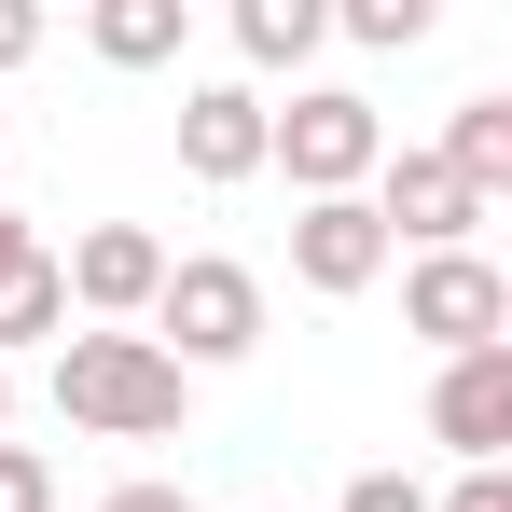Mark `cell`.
Returning <instances> with one entry per match:
<instances>
[{"instance_id":"1","label":"cell","mask_w":512,"mask_h":512,"mask_svg":"<svg viewBox=\"0 0 512 512\" xmlns=\"http://www.w3.org/2000/svg\"><path fill=\"white\" fill-rule=\"evenodd\" d=\"M56 416L97 429V443H167L194 416V374H180L153 333H70L56 346Z\"/></svg>"},{"instance_id":"2","label":"cell","mask_w":512,"mask_h":512,"mask_svg":"<svg viewBox=\"0 0 512 512\" xmlns=\"http://www.w3.org/2000/svg\"><path fill=\"white\" fill-rule=\"evenodd\" d=\"M263 167H291V194L319 208V194H360L388 167V125H374L360 84H305L291 111H263Z\"/></svg>"},{"instance_id":"3","label":"cell","mask_w":512,"mask_h":512,"mask_svg":"<svg viewBox=\"0 0 512 512\" xmlns=\"http://www.w3.org/2000/svg\"><path fill=\"white\" fill-rule=\"evenodd\" d=\"M153 346H167L180 374L250 360V346H263V277H250V263H222V250L167 263V291H153Z\"/></svg>"},{"instance_id":"4","label":"cell","mask_w":512,"mask_h":512,"mask_svg":"<svg viewBox=\"0 0 512 512\" xmlns=\"http://www.w3.org/2000/svg\"><path fill=\"white\" fill-rule=\"evenodd\" d=\"M402 333H429L443 360H471V346H512V277L485 250H429L402 277Z\"/></svg>"},{"instance_id":"5","label":"cell","mask_w":512,"mask_h":512,"mask_svg":"<svg viewBox=\"0 0 512 512\" xmlns=\"http://www.w3.org/2000/svg\"><path fill=\"white\" fill-rule=\"evenodd\" d=\"M360 208H374V222H388V250H402V236H416V263H429V250H471V222H485V194H471V180L443 167V153H388V167H374V194H360Z\"/></svg>"},{"instance_id":"6","label":"cell","mask_w":512,"mask_h":512,"mask_svg":"<svg viewBox=\"0 0 512 512\" xmlns=\"http://www.w3.org/2000/svg\"><path fill=\"white\" fill-rule=\"evenodd\" d=\"M56 291L84 305L97 333H111V319H153V291H167V236H139V222H97L84 250L56 263Z\"/></svg>"},{"instance_id":"7","label":"cell","mask_w":512,"mask_h":512,"mask_svg":"<svg viewBox=\"0 0 512 512\" xmlns=\"http://www.w3.org/2000/svg\"><path fill=\"white\" fill-rule=\"evenodd\" d=\"M429 443H457V471H499V443H512V346L443 360V388H429Z\"/></svg>"},{"instance_id":"8","label":"cell","mask_w":512,"mask_h":512,"mask_svg":"<svg viewBox=\"0 0 512 512\" xmlns=\"http://www.w3.org/2000/svg\"><path fill=\"white\" fill-rule=\"evenodd\" d=\"M291 277H305L319 305H346V291H374V277H388V222H374L360 194H319V208L291 222Z\"/></svg>"},{"instance_id":"9","label":"cell","mask_w":512,"mask_h":512,"mask_svg":"<svg viewBox=\"0 0 512 512\" xmlns=\"http://www.w3.org/2000/svg\"><path fill=\"white\" fill-rule=\"evenodd\" d=\"M180 167L208 180V194L250 180V167H263V97H250V84H194V97H180Z\"/></svg>"},{"instance_id":"10","label":"cell","mask_w":512,"mask_h":512,"mask_svg":"<svg viewBox=\"0 0 512 512\" xmlns=\"http://www.w3.org/2000/svg\"><path fill=\"white\" fill-rule=\"evenodd\" d=\"M180 28H194V0H97V14H84V42L111 56V70H167Z\"/></svg>"},{"instance_id":"11","label":"cell","mask_w":512,"mask_h":512,"mask_svg":"<svg viewBox=\"0 0 512 512\" xmlns=\"http://www.w3.org/2000/svg\"><path fill=\"white\" fill-rule=\"evenodd\" d=\"M319 28H333V0H236V56L250 70H305Z\"/></svg>"},{"instance_id":"12","label":"cell","mask_w":512,"mask_h":512,"mask_svg":"<svg viewBox=\"0 0 512 512\" xmlns=\"http://www.w3.org/2000/svg\"><path fill=\"white\" fill-rule=\"evenodd\" d=\"M443 167L471 180V194H499V180H512V97H457V125H443Z\"/></svg>"},{"instance_id":"13","label":"cell","mask_w":512,"mask_h":512,"mask_svg":"<svg viewBox=\"0 0 512 512\" xmlns=\"http://www.w3.org/2000/svg\"><path fill=\"white\" fill-rule=\"evenodd\" d=\"M42 333H70V291H56V250L0 277V360H14V346H42Z\"/></svg>"},{"instance_id":"14","label":"cell","mask_w":512,"mask_h":512,"mask_svg":"<svg viewBox=\"0 0 512 512\" xmlns=\"http://www.w3.org/2000/svg\"><path fill=\"white\" fill-rule=\"evenodd\" d=\"M429 14H443V0H346L333 28H346V42H374V56H416V42H429Z\"/></svg>"},{"instance_id":"15","label":"cell","mask_w":512,"mask_h":512,"mask_svg":"<svg viewBox=\"0 0 512 512\" xmlns=\"http://www.w3.org/2000/svg\"><path fill=\"white\" fill-rule=\"evenodd\" d=\"M0 512H56V471H42V443H0Z\"/></svg>"},{"instance_id":"16","label":"cell","mask_w":512,"mask_h":512,"mask_svg":"<svg viewBox=\"0 0 512 512\" xmlns=\"http://www.w3.org/2000/svg\"><path fill=\"white\" fill-rule=\"evenodd\" d=\"M333 512H429V485H416V471H360Z\"/></svg>"},{"instance_id":"17","label":"cell","mask_w":512,"mask_h":512,"mask_svg":"<svg viewBox=\"0 0 512 512\" xmlns=\"http://www.w3.org/2000/svg\"><path fill=\"white\" fill-rule=\"evenodd\" d=\"M429 512H512V471H457V499H429Z\"/></svg>"},{"instance_id":"18","label":"cell","mask_w":512,"mask_h":512,"mask_svg":"<svg viewBox=\"0 0 512 512\" xmlns=\"http://www.w3.org/2000/svg\"><path fill=\"white\" fill-rule=\"evenodd\" d=\"M97 512H194V485H111Z\"/></svg>"},{"instance_id":"19","label":"cell","mask_w":512,"mask_h":512,"mask_svg":"<svg viewBox=\"0 0 512 512\" xmlns=\"http://www.w3.org/2000/svg\"><path fill=\"white\" fill-rule=\"evenodd\" d=\"M28 42H42V14H28V0H0V70H14Z\"/></svg>"},{"instance_id":"20","label":"cell","mask_w":512,"mask_h":512,"mask_svg":"<svg viewBox=\"0 0 512 512\" xmlns=\"http://www.w3.org/2000/svg\"><path fill=\"white\" fill-rule=\"evenodd\" d=\"M14 263H42V236H28V222L0 208V277H14Z\"/></svg>"},{"instance_id":"21","label":"cell","mask_w":512,"mask_h":512,"mask_svg":"<svg viewBox=\"0 0 512 512\" xmlns=\"http://www.w3.org/2000/svg\"><path fill=\"white\" fill-rule=\"evenodd\" d=\"M0 416H14V360H0Z\"/></svg>"}]
</instances>
